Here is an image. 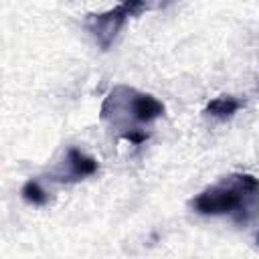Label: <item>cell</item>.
Listing matches in <instances>:
<instances>
[{
  "label": "cell",
  "mask_w": 259,
  "mask_h": 259,
  "mask_svg": "<svg viewBox=\"0 0 259 259\" xmlns=\"http://www.w3.org/2000/svg\"><path fill=\"white\" fill-rule=\"evenodd\" d=\"M148 6L144 2H123V4H119L107 12L91 14L87 18V28L91 30V34L95 36V40L99 42L101 49H109V45L113 42L117 32L123 28L127 18L136 16L138 12H142Z\"/></svg>",
  "instance_id": "cell-3"
},
{
  "label": "cell",
  "mask_w": 259,
  "mask_h": 259,
  "mask_svg": "<svg viewBox=\"0 0 259 259\" xmlns=\"http://www.w3.org/2000/svg\"><path fill=\"white\" fill-rule=\"evenodd\" d=\"M241 107H243V101H241L239 97H233V95H221V97H214V99L206 105L204 111H206L210 117H217V119L225 121V119L233 117Z\"/></svg>",
  "instance_id": "cell-5"
},
{
  "label": "cell",
  "mask_w": 259,
  "mask_h": 259,
  "mask_svg": "<svg viewBox=\"0 0 259 259\" xmlns=\"http://www.w3.org/2000/svg\"><path fill=\"white\" fill-rule=\"evenodd\" d=\"M20 194H22V198H24L26 202L36 204V206H40V204H45V202L49 200V194H47V190L40 186L38 180H28V182L22 186Z\"/></svg>",
  "instance_id": "cell-6"
},
{
  "label": "cell",
  "mask_w": 259,
  "mask_h": 259,
  "mask_svg": "<svg viewBox=\"0 0 259 259\" xmlns=\"http://www.w3.org/2000/svg\"><path fill=\"white\" fill-rule=\"evenodd\" d=\"M67 178L71 180H81L85 176H91L97 170V160L91 156H85L77 148H69L67 152Z\"/></svg>",
  "instance_id": "cell-4"
},
{
  "label": "cell",
  "mask_w": 259,
  "mask_h": 259,
  "mask_svg": "<svg viewBox=\"0 0 259 259\" xmlns=\"http://www.w3.org/2000/svg\"><path fill=\"white\" fill-rule=\"evenodd\" d=\"M257 245H259V235H257Z\"/></svg>",
  "instance_id": "cell-7"
},
{
  "label": "cell",
  "mask_w": 259,
  "mask_h": 259,
  "mask_svg": "<svg viewBox=\"0 0 259 259\" xmlns=\"http://www.w3.org/2000/svg\"><path fill=\"white\" fill-rule=\"evenodd\" d=\"M198 214H229L237 225H249L259 214V178L253 174H229L206 186L190 200Z\"/></svg>",
  "instance_id": "cell-1"
},
{
  "label": "cell",
  "mask_w": 259,
  "mask_h": 259,
  "mask_svg": "<svg viewBox=\"0 0 259 259\" xmlns=\"http://www.w3.org/2000/svg\"><path fill=\"white\" fill-rule=\"evenodd\" d=\"M125 115L132 119L134 125L136 123H140V125L150 123V121L158 119L160 115H164V105L154 95L140 93V91H136L132 87H125V85H117V87L111 89V93L103 101L101 117L109 119L113 125H119ZM148 136L144 132H138L134 127V134H130L125 140L134 142V144H140Z\"/></svg>",
  "instance_id": "cell-2"
}]
</instances>
